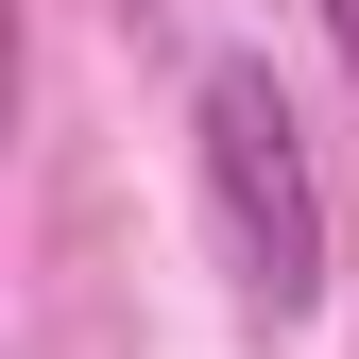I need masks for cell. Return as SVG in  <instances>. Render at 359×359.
<instances>
[{
  "mask_svg": "<svg viewBox=\"0 0 359 359\" xmlns=\"http://www.w3.org/2000/svg\"><path fill=\"white\" fill-rule=\"evenodd\" d=\"M189 120H205V189H222V240H240L257 308H308V291H325V171H308L291 86L257 69V52H222Z\"/></svg>",
  "mask_w": 359,
  "mask_h": 359,
  "instance_id": "6da1fadb",
  "label": "cell"
},
{
  "mask_svg": "<svg viewBox=\"0 0 359 359\" xmlns=\"http://www.w3.org/2000/svg\"><path fill=\"white\" fill-rule=\"evenodd\" d=\"M325 34H342V69H359V0H325Z\"/></svg>",
  "mask_w": 359,
  "mask_h": 359,
  "instance_id": "7a4b0ae2",
  "label": "cell"
}]
</instances>
